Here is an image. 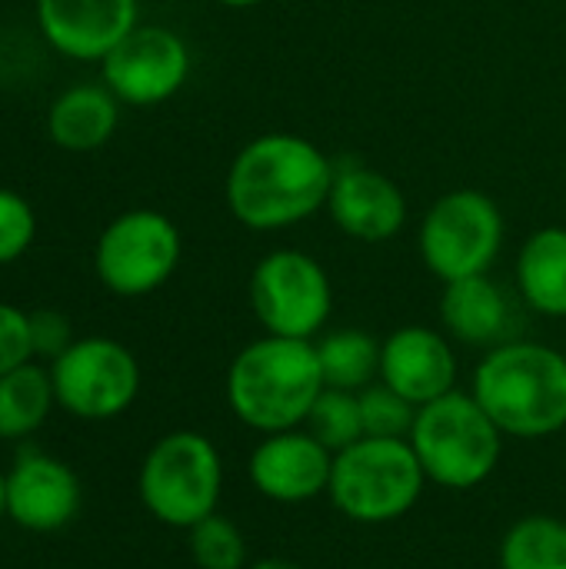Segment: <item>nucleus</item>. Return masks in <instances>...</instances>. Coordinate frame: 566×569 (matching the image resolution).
Masks as SVG:
<instances>
[{"mask_svg":"<svg viewBox=\"0 0 566 569\" xmlns=\"http://www.w3.org/2000/svg\"><path fill=\"white\" fill-rule=\"evenodd\" d=\"M334 160L300 133H260L227 170V207L234 220L257 233L297 227L327 207Z\"/></svg>","mask_w":566,"mask_h":569,"instance_id":"nucleus-1","label":"nucleus"},{"mask_svg":"<svg viewBox=\"0 0 566 569\" xmlns=\"http://www.w3.org/2000/svg\"><path fill=\"white\" fill-rule=\"evenodd\" d=\"M470 393L507 440H547L566 430V350L507 340L484 350Z\"/></svg>","mask_w":566,"mask_h":569,"instance_id":"nucleus-2","label":"nucleus"},{"mask_svg":"<svg viewBox=\"0 0 566 569\" xmlns=\"http://www.w3.org/2000/svg\"><path fill=\"white\" fill-rule=\"evenodd\" d=\"M324 387L314 340L264 333L230 360L224 393L234 420L267 437L304 427Z\"/></svg>","mask_w":566,"mask_h":569,"instance_id":"nucleus-3","label":"nucleus"},{"mask_svg":"<svg viewBox=\"0 0 566 569\" xmlns=\"http://www.w3.org/2000/svg\"><path fill=\"white\" fill-rule=\"evenodd\" d=\"M410 447L430 487L467 493L484 487L504 457V433L470 390H450L417 407Z\"/></svg>","mask_w":566,"mask_h":569,"instance_id":"nucleus-4","label":"nucleus"},{"mask_svg":"<svg viewBox=\"0 0 566 569\" xmlns=\"http://www.w3.org/2000/svg\"><path fill=\"white\" fill-rule=\"evenodd\" d=\"M427 477L410 440L364 437L334 453L327 500L357 527H387L404 520L424 497Z\"/></svg>","mask_w":566,"mask_h":569,"instance_id":"nucleus-5","label":"nucleus"},{"mask_svg":"<svg viewBox=\"0 0 566 569\" xmlns=\"http://www.w3.org/2000/svg\"><path fill=\"white\" fill-rule=\"evenodd\" d=\"M143 510L173 530H190L217 513L224 497V457L207 433H163L143 457L137 473Z\"/></svg>","mask_w":566,"mask_h":569,"instance_id":"nucleus-6","label":"nucleus"},{"mask_svg":"<svg viewBox=\"0 0 566 569\" xmlns=\"http://www.w3.org/2000/svg\"><path fill=\"white\" fill-rule=\"evenodd\" d=\"M417 247L440 283L490 273L504 250V213L484 190H450L424 213Z\"/></svg>","mask_w":566,"mask_h":569,"instance_id":"nucleus-7","label":"nucleus"},{"mask_svg":"<svg viewBox=\"0 0 566 569\" xmlns=\"http://www.w3.org/2000/svg\"><path fill=\"white\" fill-rule=\"evenodd\" d=\"M247 293L257 323L274 337L317 340L334 313V287L324 263L290 247L257 260Z\"/></svg>","mask_w":566,"mask_h":569,"instance_id":"nucleus-8","label":"nucleus"},{"mask_svg":"<svg viewBox=\"0 0 566 569\" xmlns=\"http://www.w3.org/2000/svg\"><path fill=\"white\" fill-rule=\"evenodd\" d=\"M183 240L177 223L160 210H127L113 217L93 247L97 280L117 297H147L180 267Z\"/></svg>","mask_w":566,"mask_h":569,"instance_id":"nucleus-9","label":"nucleus"},{"mask_svg":"<svg viewBox=\"0 0 566 569\" xmlns=\"http://www.w3.org/2000/svg\"><path fill=\"white\" fill-rule=\"evenodd\" d=\"M50 380L60 410L100 423L133 407L140 393V363L120 340L83 337L50 363Z\"/></svg>","mask_w":566,"mask_h":569,"instance_id":"nucleus-10","label":"nucleus"},{"mask_svg":"<svg viewBox=\"0 0 566 569\" xmlns=\"http://www.w3.org/2000/svg\"><path fill=\"white\" fill-rule=\"evenodd\" d=\"M103 87L127 107H157L190 77V50L170 27H133L103 60Z\"/></svg>","mask_w":566,"mask_h":569,"instance_id":"nucleus-11","label":"nucleus"},{"mask_svg":"<svg viewBox=\"0 0 566 569\" xmlns=\"http://www.w3.org/2000/svg\"><path fill=\"white\" fill-rule=\"evenodd\" d=\"M330 470L334 453L304 427L260 437L247 460L250 487L280 507H304L327 497Z\"/></svg>","mask_w":566,"mask_h":569,"instance_id":"nucleus-12","label":"nucleus"},{"mask_svg":"<svg viewBox=\"0 0 566 569\" xmlns=\"http://www.w3.org/2000/svg\"><path fill=\"white\" fill-rule=\"evenodd\" d=\"M7 517L30 533H57L70 527L80 513V480L77 473L40 450H23L3 473Z\"/></svg>","mask_w":566,"mask_h":569,"instance_id":"nucleus-13","label":"nucleus"},{"mask_svg":"<svg viewBox=\"0 0 566 569\" xmlns=\"http://www.w3.org/2000/svg\"><path fill=\"white\" fill-rule=\"evenodd\" d=\"M457 350L454 340L434 327L410 323L380 340V383L397 390L414 407L457 390Z\"/></svg>","mask_w":566,"mask_h":569,"instance_id":"nucleus-14","label":"nucleus"},{"mask_svg":"<svg viewBox=\"0 0 566 569\" xmlns=\"http://www.w3.org/2000/svg\"><path fill=\"white\" fill-rule=\"evenodd\" d=\"M137 0H37L43 40L83 63H100L137 27Z\"/></svg>","mask_w":566,"mask_h":569,"instance_id":"nucleus-15","label":"nucleus"},{"mask_svg":"<svg viewBox=\"0 0 566 569\" xmlns=\"http://www.w3.org/2000/svg\"><path fill=\"white\" fill-rule=\"evenodd\" d=\"M327 213L350 240L387 243L407 223V197L387 173L364 163H350L337 167L334 173Z\"/></svg>","mask_w":566,"mask_h":569,"instance_id":"nucleus-16","label":"nucleus"},{"mask_svg":"<svg viewBox=\"0 0 566 569\" xmlns=\"http://www.w3.org/2000/svg\"><path fill=\"white\" fill-rule=\"evenodd\" d=\"M440 323L454 343L477 347V350H494L520 337L517 300L490 273L444 283Z\"/></svg>","mask_w":566,"mask_h":569,"instance_id":"nucleus-17","label":"nucleus"},{"mask_svg":"<svg viewBox=\"0 0 566 569\" xmlns=\"http://www.w3.org/2000/svg\"><path fill=\"white\" fill-rule=\"evenodd\" d=\"M120 123V100L110 87L77 83L63 90L47 110V133L57 147L70 153H87L103 147Z\"/></svg>","mask_w":566,"mask_h":569,"instance_id":"nucleus-18","label":"nucleus"},{"mask_svg":"<svg viewBox=\"0 0 566 569\" xmlns=\"http://www.w3.org/2000/svg\"><path fill=\"white\" fill-rule=\"evenodd\" d=\"M517 297L527 310L564 320L566 317V230L564 227H544L534 230L514 267Z\"/></svg>","mask_w":566,"mask_h":569,"instance_id":"nucleus-19","label":"nucleus"},{"mask_svg":"<svg viewBox=\"0 0 566 569\" xmlns=\"http://www.w3.org/2000/svg\"><path fill=\"white\" fill-rule=\"evenodd\" d=\"M324 383L334 390L360 393L380 380V340L357 327L327 330L314 340Z\"/></svg>","mask_w":566,"mask_h":569,"instance_id":"nucleus-20","label":"nucleus"},{"mask_svg":"<svg viewBox=\"0 0 566 569\" xmlns=\"http://www.w3.org/2000/svg\"><path fill=\"white\" fill-rule=\"evenodd\" d=\"M53 380L33 360L0 377V440H27L50 417Z\"/></svg>","mask_w":566,"mask_h":569,"instance_id":"nucleus-21","label":"nucleus"},{"mask_svg":"<svg viewBox=\"0 0 566 569\" xmlns=\"http://www.w3.org/2000/svg\"><path fill=\"white\" fill-rule=\"evenodd\" d=\"M500 569H566V523L550 513H530L507 527L500 550Z\"/></svg>","mask_w":566,"mask_h":569,"instance_id":"nucleus-22","label":"nucleus"},{"mask_svg":"<svg viewBox=\"0 0 566 569\" xmlns=\"http://www.w3.org/2000/svg\"><path fill=\"white\" fill-rule=\"evenodd\" d=\"M187 550L197 569H247L250 547L244 530L220 510L187 530Z\"/></svg>","mask_w":566,"mask_h":569,"instance_id":"nucleus-23","label":"nucleus"},{"mask_svg":"<svg viewBox=\"0 0 566 569\" xmlns=\"http://www.w3.org/2000/svg\"><path fill=\"white\" fill-rule=\"evenodd\" d=\"M304 430L317 437L330 453L347 450L350 443L364 440V417H360V397L350 390L324 387L317 403L307 413Z\"/></svg>","mask_w":566,"mask_h":569,"instance_id":"nucleus-24","label":"nucleus"},{"mask_svg":"<svg viewBox=\"0 0 566 569\" xmlns=\"http://www.w3.org/2000/svg\"><path fill=\"white\" fill-rule=\"evenodd\" d=\"M360 397V417H364V437H380V440H407L417 420V407L404 400L397 390L387 383H370Z\"/></svg>","mask_w":566,"mask_h":569,"instance_id":"nucleus-25","label":"nucleus"},{"mask_svg":"<svg viewBox=\"0 0 566 569\" xmlns=\"http://www.w3.org/2000/svg\"><path fill=\"white\" fill-rule=\"evenodd\" d=\"M33 237H37L33 207L20 193L0 187V267L20 260L30 250Z\"/></svg>","mask_w":566,"mask_h":569,"instance_id":"nucleus-26","label":"nucleus"},{"mask_svg":"<svg viewBox=\"0 0 566 569\" xmlns=\"http://www.w3.org/2000/svg\"><path fill=\"white\" fill-rule=\"evenodd\" d=\"M33 343H30V313L0 303V377L30 363Z\"/></svg>","mask_w":566,"mask_h":569,"instance_id":"nucleus-27","label":"nucleus"},{"mask_svg":"<svg viewBox=\"0 0 566 569\" xmlns=\"http://www.w3.org/2000/svg\"><path fill=\"white\" fill-rule=\"evenodd\" d=\"M30 343H33V357L53 363L73 343V327L60 310H37L30 313Z\"/></svg>","mask_w":566,"mask_h":569,"instance_id":"nucleus-28","label":"nucleus"},{"mask_svg":"<svg viewBox=\"0 0 566 569\" xmlns=\"http://www.w3.org/2000/svg\"><path fill=\"white\" fill-rule=\"evenodd\" d=\"M247 569H304V567H297L294 560H284V557H264V560L250 563Z\"/></svg>","mask_w":566,"mask_h":569,"instance_id":"nucleus-29","label":"nucleus"},{"mask_svg":"<svg viewBox=\"0 0 566 569\" xmlns=\"http://www.w3.org/2000/svg\"><path fill=\"white\" fill-rule=\"evenodd\" d=\"M224 7H234V10H247V7H260L264 0H217Z\"/></svg>","mask_w":566,"mask_h":569,"instance_id":"nucleus-30","label":"nucleus"},{"mask_svg":"<svg viewBox=\"0 0 566 569\" xmlns=\"http://www.w3.org/2000/svg\"><path fill=\"white\" fill-rule=\"evenodd\" d=\"M7 517V493H3V473H0V520Z\"/></svg>","mask_w":566,"mask_h":569,"instance_id":"nucleus-31","label":"nucleus"},{"mask_svg":"<svg viewBox=\"0 0 566 569\" xmlns=\"http://www.w3.org/2000/svg\"><path fill=\"white\" fill-rule=\"evenodd\" d=\"M357 569H367V567H357Z\"/></svg>","mask_w":566,"mask_h":569,"instance_id":"nucleus-32","label":"nucleus"}]
</instances>
